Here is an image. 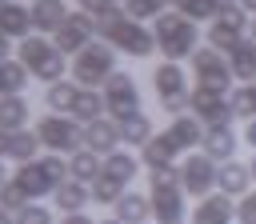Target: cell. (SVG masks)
<instances>
[{"label": "cell", "mask_w": 256, "mask_h": 224, "mask_svg": "<svg viewBox=\"0 0 256 224\" xmlns=\"http://www.w3.org/2000/svg\"><path fill=\"white\" fill-rule=\"evenodd\" d=\"M96 36H100L104 44H112L116 52H124V56H136V60H140V56H148V52L156 48V40H152V28H144V20H132V16H124V8H120V4L96 16Z\"/></svg>", "instance_id": "6da1fadb"}, {"label": "cell", "mask_w": 256, "mask_h": 224, "mask_svg": "<svg viewBox=\"0 0 256 224\" xmlns=\"http://www.w3.org/2000/svg\"><path fill=\"white\" fill-rule=\"evenodd\" d=\"M148 200H152V224H180L188 216V192L180 184V168H148Z\"/></svg>", "instance_id": "7a4b0ae2"}, {"label": "cell", "mask_w": 256, "mask_h": 224, "mask_svg": "<svg viewBox=\"0 0 256 224\" xmlns=\"http://www.w3.org/2000/svg\"><path fill=\"white\" fill-rule=\"evenodd\" d=\"M152 40H156V48H160L164 60H188L192 48L200 44V24L188 20V16L176 12V8H164V12L152 20Z\"/></svg>", "instance_id": "3957f363"}, {"label": "cell", "mask_w": 256, "mask_h": 224, "mask_svg": "<svg viewBox=\"0 0 256 224\" xmlns=\"http://www.w3.org/2000/svg\"><path fill=\"white\" fill-rule=\"evenodd\" d=\"M64 176H68V160H64L60 152H48V156L24 160V164H16V172H12V180L24 188L28 200H44V196H52L56 184H60Z\"/></svg>", "instance_id": "277c9868"}, {"label": "cell", "mask_w": 256, "mask_h": 224, "mask_svg": "<svg viewBox=\"0 0 256 224\" xmlns=\"http://www.w3.org/2000/svg\"><path fill=\"white\" fill-rule=\"evenodd\" d=\"M16 60L32 72V80H64V52L52 44V36H40V32H28L16 48Z\"/></svg>", "instance_id": "5b68a950"}, {"label": "cell", "mask_w": 256, "mask_h": 224, "mask_svg": "<svg viewBox=\"0 0 256 224\" xmlns=\"http://www.w3.org/2000/svg\"><path fill=\"white\" fill-rule=\"evenodd\" d=\"M112 72H116V48L104 44V40H88V44L72 56V64H68V76H72L80 88H100Z\"/></svg>", "instance_id": "8992f818"}, {"label": "cell", "mask_w": 256, "mask_h": 224, "mask_svg": "<svg viewBox=\"0 0 256 224\" xmlns=\"http://www.w3.org/2000/svg\"><path fill=\"white\" fill-rule=\"evenodd\" d=\"M36 136H40V148H48V152H76V148H84V124L76 120V116H64V112H48V116H40L36 120Z\"/></svg>", "instance_id": "52a82bcc"}, {"label": "cell", "mask_w": 256, "mask_h": 224, "mask_svg": "<svg viewBox=\"0 0 256 224\" xmlns=\"http://www.w3.org/2000/svg\"><path fill=\"white\" fill-rule=\"evenodd\" d=\"M192 80L200 88H216V92H232V68H228V56L212 44H196L192 48Z\"/></svg>", "instance_id": "ba28073f"}, {"label": "cell", "mask_w": 256, "mask_h": 224, "mask_svg": "<svg viewBox=\"0 0 256 224\" xmlns=\"http://www.w3.org/2000/svg\"><path fill=\"white\" fill-rule=\"evenodd\" d=\"M100 96H104V112H108L112 120H124V116L140 112V88H136V80H132L128 72H120V68L100 84Z\"/></svg>", "instance_id": "9c48e42d"}, {"label": "cell", "mask_w": 256, "mask_h": 224, "mask_svg": "<svg viewBox=\"0 0 256 224\" xmlns=\"http://www.w3.org/2000/svg\"><path fill=\"white\" fill-rule=\"evenodd\" d=\"M248 36V12L240 8V4H228V8H220L212 20H208V44L212 48H220V52H228V48H236L240 40Z\"/></svg>", "instance_id": "30bf717a"}, {"label": "cell", "mask_w": 256, "mask_h": 224, "mask_svg": "<svg viewBox=\"0 0 256 224\" xmlns=\"http://www.w3.org/2000/svg\"><path fill=\"white\" fill-rule=\"evenodd\" d=\"M176 168H180V184H184V192H188V196H196V200H200V196L216 192V160H212V156H204V152H196V148H192Z\"/></svg>", "instance_id": "8fae6325"}, {"label": "cell", "mask_w": 256, "mask_h": 224, "mask_svg": "<svg viewBox=\"0 0 256 224\" xmlns=\"http://www.w3.org/2000/svg\"><path fill=\"white\" fill-rule=\"evenodd\" d=\"M88 40H96V16H88V12H68L64 16V24L52 32V44L64 52V56H76Z\"/></svg>", "instance_id": "7c38bea8"}, {"label": "cell", "mask_w": 256, "mask_h": 224, "mask_svg": "<svg viewBox=\"0 0 256 224\" xmlns=\"http://www.w3.org/2000/svg\"><path fill=\"white\" fill-rule=\"evenodd\" d=\"M188 112H196V116L204 120V128H208V124H232V120H236L232 108H228V92L200 88V84L188 92Z\"/></svg>", "instance_id": "4fadbf2b"}, {"label": "cell", "mask_w": 256, "mask_h": 224, "mask_svg": "<svg viewBox=\"0 0 256 224\" xmlns=\"http://www.w3.org/2000/svg\"><path fill=\"white\" fill-rule=\"evenodd\" d=\"M152 92H156L160 104H164V100H176V96H188L192 88H188V72H184V64H180V60H164V64H156V68H152Z\"/></svg>", "instance_id": "5bb4252c"}, {"label": "cell", "mask_w": 256, "mask_h": 224, "mask_svg": "<svg viewBox=\"0 0 256 224\" xmlns=\"http://www.w3.org/2000/svg\"><path fill=\"white\" fill-rule=\"evenodd\" d=\"M192 224H236V204L232 196H224L220 188L200 196L196 208H192Z\"/></svg>", "instance_id": "9a60e30c"}, {"label": "cell", "mask_w": 256, "mask_h": 224, "mask_svg": "<svg viewBox=\"0 0 256 224\" xmlns=\"http://www.w3.org/2000/svg\"><path fill=\"white\" fill-rule=\"evenodd\" d=\"M236 148H240V140H236V132H232V124H208V128H204V140H200V152H204V156H212L216 164H224V160H232V156H236Z\"/></svg>", "instance_id": "2e32d148"}, {"label": "cell", "mask_w": 256, "mask_h": 224, "mask_svg": "<svg viewBox=\"0 0 256 224\" xmlns=\"http://www.w3.org/2000/svg\"><path fill=\"white\" fill-rule=\"evenodd\" d=\"M84 148H92L96 156H108L112 148H120V128L112 116H96L84 124Z\"/></svg>", "instance_id": "e0dca14e"}, {"label": "cell", "mask_w": 256, "mask_h": 224, "mask_svg": "<svg viewBox=\"0 0 256 224\" xmlns=\"http://www.w3.org/2000/svg\"><path fill=\"white\" fill-rule=\"evenodd\" d=\"M216 188H220L224 196L240 200V196L252 188V172H248V164H240L236 156H232V160H224V164H216Z\"/></svg>", "instance_id": "ac0fdd59"}, {"label": "cell", "mask_w": 256, "mask_h": 224, "mask_svg": "<svg viewBox=\"0 0 256 224\" xmlns=\"http://www.w3.org/2000/svg\"><path fill=\"white\" fill-rule=\"evenodd\" d=\"M180 156V144L168 136V132H152L148 144H140V164L144 168H164V164H176Z\"/></svg>", "instance_id": "d6986e66"}, {"label": "cell", "mask_w": 256, "mask_h": 224, "mask_svg": "<svg viewBox=\"0 0 256 224\" xmlns=\"http://www.w3.org/2000/svg\"><path fill=\"white\" fill-rule=\"evenodd\" d=\"M168 136L180 144V152H192V148H200V140H204V120H200L196 112H180V116H172Z\"/></svg>", "instance_id": "ffe728a7"}, {"label": "cell", "mask_w": 256, "mask_h": 224, "mask_svg": "<svg viewBox=\"0 0 256 224\" xmlns=\"http://www.w3.org/2000/svg\"><path fill=\"white\" fill-rule=\"evenodd\" d=\"M140 156L132 152V148H112L108 156H100V172H108V176H116L120 184H128V180H136L140 176Z\"/></svg>", "instance_id": "44dd1931"}, {"label": "cell", "mask_w": 256, "mask_h": 224, "mask_svg": "<svg viewBox=\"0 0 256 224\" xmlns=\"http://www.w3.org/2000/svg\"><path fill=\"white\" fill-rule=\"evenodd\" d=\"M68 12H72V8H68L64 0H32V32L52 36V32L64 24Z\"/></svg>", "instance_id": "7402d4cb"}, {"label": "cell", "mask_w": 256, "mask_h": 224, "mask_svg": "<svg viewBox=\"0 0 256 224\" xmlns=\"http://www.w3.org/2000/svg\"><path fill=\"white\" fill-rule=\"evenodd\" d=\"M0 32L12 40H24L28 32H32V8L28 4H16V0H4L0 4Z\"/></svg>", "instance_id": "603a6c76"}, {"label": "cell", "mask_w": 256, "mask_h": 224, "mask_svg": "<svg viewBox=\"0 0 256 224\" xmlns=\"http://www.w3.org/2000/svg\"><path fill=\"white\" fill-rule=\"evenodd\" d=\"M228 56V68H232V80H240V84H252L256 80V40H240L236 48H228L224 52Z\"/></svg>", "instance_id": "cb8c5ba5"}, {"label": "cell", "mask_w": 256, "mask_h": 224, "mask_svg": "<svg viewBox=\"0 0 256 224\" xmlns=\"http://www.w3.org/2000/svg\"><path fill=\"white\" fill-rule=\"evenodd\" d=\"M112 208H116V220H124V224H148L152 220V200L144 192H128L124 188Z\"/></svg>", "instance_id": "d4e9b609"}, {"label": "cell", "mask_w": 256, "mask_h": 224, "mask_svg": "<svg viewBox=\"0 0 256 224\" xmlns=\"http://www.w3.org/2000/svg\"><path fill=\"white\" fill-rule=\"evenodd\" d=\"M52 200H56V208L60 212H84L88 208V184H80V180H72V176H64L60 184H56V192H52Z\"/></svg>", "instance_id": "484cf974"}, {"label": "cell", "mask_w": 256, "mask_h": 224, "mask_svg": "<svg viewBox=\"0 0 256 224\" xmlns=\"http://www.w3.org/2000/svg\"><path fill=\"white\" fill-rule=\"evenodd\" d=\"M28 116H32V104L24 100V92H16V96H0V128H4V132H20V128H28Z\"/></svg>", "instance_id": "4316f807"}, {"label": "cell", "mask_w": 256, "mask_h": 224, "mask_svg": "<svg viewBox=\"0 0 256 224\" xmlns=\"http://www.w3.org/2000/svg\"><path fill=\"white\" fill-rule=\"evenodd\" d=\"M116 128H120V144H128V148H140V144H148V136L156 132V128H152V120H148L144 112H132V116L116 120Z\"/></svg>", "instance_id": "83f0119b"}, {"label": "cell", "mask_w": 256, "mask_h": 224, "mask_svg": "<svg viewBox=\"0 0 256 224\" xmlns=\"http://www.w3.org/2000/svg\"><path fill=\"white\" fill-rule=\"evenodd\" d=\"M68 116H76L80 124H88V120H96V116H108V112H104L100 88H80L76 100H72V108H68Z\"/></svg>", "instance_id": "f1b7e54d"}, {"label": "cell", "mask_w": 256, "mask_h": 224, "mask_svg": "<svg viewBox=\"0 0 256 224\" xmlns=\"http://www.w3.org/2000/svg\"><path fill=\"white\" fill-rule=\"evenodd\" d=\"M36 152H40V136H36V128H20V132L8 136V152H4V160L24 164V160H36Z\"/></svg>", "instance_id": "f546056e"}, {"label": "cell", "mask_w": 256, "mask_h": 224, "mask_svg": "<svg viewBox=\"0 0 256 224\" xmlns=\"http://www.w3.org/2000/svg\"><path fill=\"white\" fill-rule=\"evenodd\" d=\"M32 84V72L20 64V60H0V96H16V92H24Z\"/></svg>", "instance_id": "4dcf8cb0"}, {"label": "cell", "mask_w": 256, "mask_h": 224, "mask_svg": "<svg viewBox=\"0 0 256 224\" xmlns=\"http://www.w3.org/2000/svg\"><path fill=\"white\" fill-rule=\"evenodd\" d=\"M68 176L80 180V184H92V180L100 176V156H96L92 148H76V152L68 156Z\"/></svg>", "instance_id": "1f68e13d"}, {"label": "cell", "mask_w": 256, "mask_h": 224, "mask_svg": "<svg viewBox=\"0 0 256 224\" xmlns=\"http://www.w3.org/2000/svg\"><path fill=\"white\" fill-rule=\"evenodd\" d=\"M76 92H80V84H76V80H52V84H48V92H44V104H48L52 112H68V108H72V100H76Z\"/></svg>", "instance_id": "d6a6232c"}, {"label": "cell", "mask_w": 256, "mask_h": 224, "mask_svg": "<svg viewBox=\"0 0 256 224\" xmlns=\"http://www.w3.org/2000/svg\"><path fill=\"white\" fill-rule=\"evenodd\" d=\"M124 188H128V184H120L116 176H108V172H100V176H96V180L88 184V196H92L96 204H116Z\"/></svg>", "instance_id": "836d02e7"}, {"label": "cell", "mask_w": 256, "mask_h": 224, "mask_svg": "<svg viewBox=\"0 0 256 224\" xmlns=\"http://www.w3.org/2000/svg\"><path fill=\"white\" fill-rule=\"evenodd\" d=\"M228 108H232L236 120H252V116H256V96H252V88H248V84H236V88L228 92Z\"/></svg>", "instance_id": "e575fe53"}, {"label": "cell", "mask_w": 256, "mask_h": 224, "mask_svg": "<svg viewBox=\"0 0 256 224\" xmlns=\"http://www.w3.org/2000/svg\"><path fill=\"white\" fill-rule=\"evenodd\" d=\"M120 8L132 20H156L164 8H172V0H120Z\"/></svg>", "instance_id": "d590c367"}, {"label": "cell", "mask_w": 256, "mask_h": 224, "mask_svg": "<svg viewBox=\"0 0 256 224\" xmlns=\"http://www.w3.org/2000/svg\"><path fill=\"white\" fill-rule=\"evenodd\" d=\"M172 8H176V12H184V16H188V20H196V24H200V20H212V16L220 12V4H216V0H172Z\"/></svg>", "instance_id": "8d00e7d4"}, {"label": "cell", "mask_w": 256, "mask_h": 224, "mask_svg": "<svg viewBox=\"0 0 256 224\" xmlns=\"http://www.w3.org/2000/svg\"><path fill=\"white\" fill-rule=\"evenodd\" d=\"M16 224H56V216H52V208H44L40 200H28V204L16 212Z\"/></svg>", "instance_id": "74e56055"}, {"label": "cell", "mask_w": 256, "mask_h": 224, "mask_svg": "<svg viewBox=\"0 0 256 224\" xmlns=\"http://www.w3.org/2000/svg\"><path fill=\"white\" fill-rule=\"evenodd\" d=\"M24 204H28V196H24V188H20V184H16L12 176H8V180L0 184V208H8V212H20Z\"/></svg>", "instance_id": "f35d334b"}, {"label": "cell", "mask_w": 256, "mask_h": 224, "mask_svg": "<svg viewBox=\"0 0 256 224\" xmlns=\"http://www.w3.org/2000/svg\"><path fill=\"white\" fill-rule=\"evenodd\" d=\"M236 224H256V192L252 188L236 200Z\"/></svg>", "instance_id": "ab89813d"}, {"label": "cell", "mask_w": 256, "mask_h": 224, "mask_svg": "<svg viewBox=\"0 0 256 224\" xmlns=\"http://www.w3.org/2000/svg\"><path fill=\"white\" fill-rule=\"evenodd\" d=\"M108 8H116L112 0H80V12H88V16H100V12H108Z\"/></svg>", "instance_id": "60d3db41"}, {"label": "cell", "mask_w": 256, "mask_h": 224, "mask_svg": "<svg viewBox=\"0 0 256 224\" xmlns=\"http://www.w3.org/2000/svg\"><path fill=\"white\" fill-rule=\"evenodd\" d=\"M244 144L256 152V116H252V120H244Z\"/></svg>", "instance_id": "b9f144b4"}, {"label": "cell", "mask_w": 256, "mask_h": 224, "mask_svg": "<svg viewBox=\"0 0 256 224\" xmlns=\"http://www.w3.org/2000/svg\"><path fill=\"white\" fill-rule=\"evenodd\" d=\"M60 224H96V220H92L88 212H64V220H60Z\"/></svg>", "instance_id": "7bdbcfd3"}, {"label": "cell", "mask_w": 256, "mask_h": 224, "mask_svg": "<svg viewBox=\"0 0 256 224\" xmlns=\"http://www.w3.org/2000/svg\"><path fill=\"white\" fill-rule=\"evenodd\" d=\"M8 56H12V44H8V36L0 32V60H8Z\"/></svg>", "instance_id": "ee69618b"}, {"label": "cell", "mask_w": 256, "mask_h": 224, "mask_svg": "<svg viewBox=\"0 0 256 224\" xmlns=\"http://www.w3.org/2000/svg\"><path fill=\"white\" fill-rule=\"evenodd\" d=\"M0 224H16V212H8V208H0Z\"/></svg>", "instance_id": "f6af8a7d"}, {"label": "cell", "mask_w": 256, "mask_h": 224, "mask_svg": "<svg viewBox=\"0 0 256 224\" xmlns=\"http://www.w3.org/2000/svg\"><path fill=\"white\" fill-rule=\"evenodd\" d=\"M236 4H240V8L248 12V16H256V0H236Z\"/></svg>", "instance_id": "bcb514c9"}, {"label": "cell", "mask_w": 256, "mask_h": 224, "mask_svg": "<svg viewBox=\"0 0 256 224\" xmlns=\"http://www.w3.org/2000/svg\"><path fill=\"white\" fill-rule=\"evenodd\" d=\"M8 136H12V132H4V128H0V156L8 152Z\"/></svg>", "instance_id": "7dc6e473"}, {"label": "cell", "mask_w": 256, "mask_h": 224, "mask_svg": "<svg viewBox=\"0 0 256 224\" xmlns=\"http://www.w3.org/2000/svg\"><path fill=\"white\" fill-rule=\"evenodd\" d=\"M248 40H256V16H248Z\"/></svg>", "instance_id": "c3c4849f"}, {"label": "cell", "mask_w": 256, "mask_h": 224, "mask_svg": "<svg viewBox=\"0 0 256 224\" xmlns=\"http://www.w3.org/2000/svg\"><path fill=\"white\" fill-rule=\"evenodd\" d=\"M248 172H252V184H256V152H252V160H248Z\"/></svg>", "instance_id": "681fc988"}, {"label": "cell", "mask_w": 256, "mask_h": 224, "mask_svg": "<svg viewBox=\"0 0 256 224\" xmlns=\"http://www.w3.org/2000/svg\"><path fill=\"white\" fill-rule=\"evenodd\" d=\"M8 180V168H4V156H0V184Z\"/></svg>", "instance_id": "f907efd6"}, {"label": "cell", "mask_w": 256, "mask_h": 224, "mask_svg": "<svg viewBox=\"0 0 256 224\" xmlns=\"http://www.w3.org/2000/svg\"><path fill=\"white\" fill-rule=\"evenodd\" d=\"M96 224H124V220H116V216H112V220H96Z\"/></svg>", "instance_id": "816d5d0a"}, {"label": "cell", "mask_w": 256, "mask_h": 224, "mask_svg": "<svg viewBox=\"0 0 256 224\" xmlns=\"http://www.w3.org/2000/svg\"><path fill=\"white\" fill-rule=\"evenodd\" d=\"M248 88H252V96H256V80H252V84H248Z\"/></svg>", "instance_id": "f5cc1de1"}, {"label": "cell", "mask_w": 256, "mask_h": 224, "mask_svg": "<svg viewBox=\"0 0 256 224\" xmlns=\"http://www.w3.org/2000/svg\"><path fill=\"white\" fill-rule=\"evenodd\" d=\"M112 4H120V0H112Z\"/></svg>", "instance_id": "db71d44e"}, {"label": "cell", "mask_w": 256, "mask_h": 224, "mask_svg": "<svg viewBox=\"0 0 256 224\" xmlns=\"http://www.w3.org/2000/svg\"><path fill=\"white\" fill-rule=\"evenodd\" d=\"M180 224H188V220H180Z\"/></svg>", "instance_id": "11a10c76"}, {"label": "cell", "mask_w": 256, "mask_h": 224, "mask_svg": "<svg viewBox=\"0 0 256 224\" xmlns=\"http://www.w3.org/2000/svg\"><path fill=\"white\" fill-rule=\"evenodd\" d=\"M0 4H4V0H0Z\"/></svg>", "instance_id": "9f6ffc18"}, {"label": "cell", "mask_w": 256, "mask_h": 224, "mask_svg": "<svg viewBox=\"0 0 256 224\" xmlns=\"http://www.w3.org/2000/svg\"><path fill=\"white\" fill-rule=\"evenodd\" d=\"M148 224H152V220H148Z\"/></svg>", "instance_id": "6f0895ef"}]
</instances>
